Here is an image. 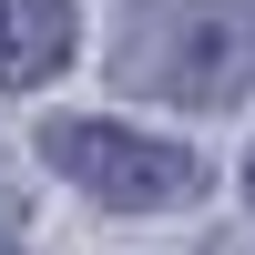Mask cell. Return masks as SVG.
Listing matches in <instances>:
<instances>
[{
    "mask_svg": "<svg viewBox=\"0 0 255 255\" xmlns=\"http://www.w3.org/2000/svg\"><path fill=\"white\" fill-rule=\"evenodd\" d=\"M0 255H20V245H10V235H0Z\"/></svg>",
    "mask_w": 255,
    "mask_h": 255,
    "instance_id": "cell-4",
    "label": "cell"
},
{
    "mask_svg": "<svg viewBox=\"0 0 255 255\" xmlns=\"http://www.w3.org/2000/svg\"><path fill=\"white\" fill-rule=\"evenodd\" d=\"M41 163L51 174H72L92 204H113V215H174V204H194L204 184V153H184V143L163 133H123V123H92V113H61L41 123Z\"/></svg>",
    "mask_w": 255,
    "mask_h": 255,
    "instance_id": "cell-2",
    "label": "cell"
},
{
    "mask_svg": "<svg viewBox=\"0 0 255 255\" xmlns=\"http://www.w3.org/2000/svg\"><path fill=\"white\" fill-rule=\"evenodd\" d=\"M245 194H255V163H245Z\"/></svg>",
    "mask_w": 255,
    "mask_h": 255,
    "instance_id": "cell-5",
    "label": "cell"
},
{
    "mask_svg": "<svg viewBox=\"0 0 255 255\" xmlns=\"http://www.w3.org/2000/svg\"><path fill=\"white\" fill-rule=\"evenodd\" d=\"M72 51H82L72 0H0V92H41Z\"/></svg>",
    "mask_w": 255,
    "mask_h": 255,
    "instance_id": "cell-3",
    "label": "cell"
},
{
    "mask_svg": "<svg viewBox=\"0 0 255 255\" xmlns=\"http://www.w3.org/2000/svg\"><path fill=\"white\" fill-rule=\"evenodd\" d=\"M113 92L225 113L255 92V0H143L113 31Z\"/></svg>",
    "mask_w": 255,
    "mask_h": 255,
    "instance_id": "cell-1",
    "label": "cell"
}]
</instances>
